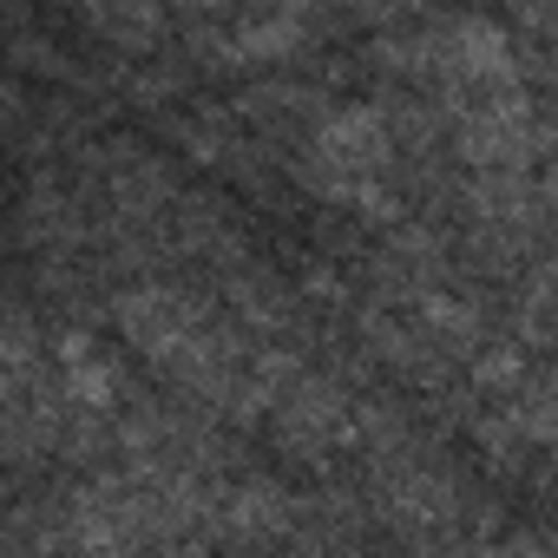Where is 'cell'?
<instances>
[{"label":"cell","instance_id":"cell-1","mask_svg":"<svg viewBox=\"0 0 558 558\" xmlns=\"http://www.w3.org/2000/svg\"><path fill=\"white\" fill-rule=\"evenodd\" d=\"M388 158H395L388 125H381L368 106H349V112H336V119L316 132L310 178H316V191L336 197V204H355V210L375 204V210H381V204H388Z\"/></svg>","mask_w":558,"mask_h":558}]
</instances>
